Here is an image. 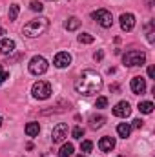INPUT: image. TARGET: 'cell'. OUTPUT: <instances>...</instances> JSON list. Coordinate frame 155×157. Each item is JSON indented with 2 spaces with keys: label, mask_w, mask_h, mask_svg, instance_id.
Returning <instances> with one entry per match:
<instances>
[{
  "label": "cell",
  "mask_w": 155,
  "mask_h": 157,
  "mask_svg": "<svg viewBox=\"0 0 155 157\" xmlns=\"http://www.w3.org/2000/svg\"><path fill=\"white\" fill-rule=\"evenodd\" d=\"M100 88H102V77H100L97 71H93V70H84V71L78 75V78L75 80V90H77V93L86 95V97L99 93Z\"/></svg>",
  "instance_id": "6da1fadb"
},
{
  "label": "cell",
  "mask_w": 155,
  "mask_h": 157,
  "mask_svg": "<svg viewBox=\"0 0 155 157\" xmlns=\"http://www.w3.org/2000/svg\"><path fill=\"white\" fill-rule=\"evenodd\" d=\"M47 28H49V20H47L46 17H39V18L29 20V22L24 26L22 33H24L26 37H29V39H35V37L44 35V33L47 31Z\"/></svg>",
  "instance_id": "7a4b0ae2"
},
{
  "label": "cell",
  "mask_w": 155,
  "mask_h": 157,
  "mask_svg": "<svg viewBox=\"0 0 155 157\" xmlns=\"http://www.w3.org/2000/svg\"><path fill=\"white\" fill-rule=\"evenodd\" d=\"M122 62L124 66H142L146 62V53L144 51H139V49H130L122 55Z\"/></svg>",
  "instance_id": "3957f363"
},
{
  "label": "cell",
  "mask_w": 155,
  "mask_h": 157,
  "mask_svg": "<svg viewBox=\"0 0 155 157\" xmlns=\"http://www.w3.org/2000/svg\"><path fill=\"white\" fill-rule=\"evenodd\" d=\"M31 93H33L35 99H39V101H46V99L51 97L53 90H51V84H49V82H46V80H39V82L33 84Z\"/></svg>",
  "instance_id": "277c9868"
},
{
  "label": "cell",
  "mask_w": 155,
  "mask_h": 157,
  "mask_svg": "<svg viewBox=\"0 0 155 157\" xmlns=\"http://www.w3.org/2000/svg\"><path fill=\"white\" fill-rule=\"evenodd\" d=\"M47 68H49V64H47V60H46L42 55H35V57L29 60V73H33V75H42V73H46Z\"/></svg>",
  "instance_id": "5b68a950"
},
{
  "label": "cell",
  "mask_w": 155,
  "mask_h": 157,
  "mask_svg": "<svg viewBox=\"0 0 155 157\" xmlns=\"http://www.w3.org/2000/svg\"><path fill=\"white\" fill-rule=\"evenodd\" d=\"M97 22H99V26H102V28H112L113 26V17H112V13L110 11H106V9H99V11H93V15H91Z\"/></svg>",
  "instance_id": "8992f818"
},
{
  "label": "cell",
  "mask_w": 155,
  "mask_h": 157,
  "mask_svg": "<svg viewBox=\"0 0 155 157\" xmlns=\"http://www.w3.org/2000/svg\"><path fill=\"white\" fill-rule=\"evenodd\" d=\"M66 137H68V124L66 122H59L53 128V132H51V141L53 143H62Z\"/></svg>",
  "instance_id": "52a82bcc"
},
{
  "label": "cell",
  "mask_w": 155,
  "mask_h": 157,
  "mask_svg": "<svg viewBox=\"0 0 155 157\" xmlns=\"http://www.w3.org/2000/svg\"><path fill=\"white\" fill-rule=\"evenodd\" d=\"M53 64H55V68H59V70L68 68V66L71 64V55H70L68 51H60V53H57V55H55Z\"/></svg>",
  "instance_id": "ba28073f"
},
{
  "label": "cell",
  "mask_w": 155,
  "mask_h": 157,
  "mask_svg": "<svg viewBox=\"0 0 155 157\" xmlns=\"http://www.w3.org/2000/svg\"><path fill=\"white\" fill-rule=\"evenodd\" d=\"M130 113H131V106H130V102H126V101L117 102L115 108H113V115H115V117L126 119V117H130Z\"/></svg>",
  "instance_id": "9c48e42d"
},
{
  "label": "cell",
  "mask_w": 155,
  "mask_h": 157,
  "mask_svg": "<svg viewBox=\"0 0 155 157\" xmlns=\"http://www.w3.org/2000/svg\"><path fill=\"white\" fill-rule=\"evenodd\" d=\"M130 88H131V91H133L135 95H141V93L146 91V80L142 77H133L131 82H130Z\"/></svg>",
  "instance_id": "30bf717a"
},
{
  "label": "cell",
  "mask_w": 155,
  "mask_h": 157,
  "mask_svg": "<svg viewBox=\"0 0 155 157\" xmlns=\"http://www.w3.org/2000/svg\"><path fill=\"white\" fill-rule=\"evenodd\" d=\"M120 28H122V31H131L135 28V17L131 13H122L120 15Z\"/></svg>",
  "instance_id": "8fae6325"
},
{
  "label": "cell",
  "mask_w": 155,
  "mask_h": 157,
  "mask_svg": "<svg viewBox=\"0 0 155 157\" xmlns=\"http://www.w3.org/2000/svg\"><path fill=\"white\" fill-rule=\"evenodd\" d=\"M99 148H100V152H104V154L112 152V150L115 148V137H110V135L102 137V139L99 141Z\"/></svg>",
  "instance_id": "7c38bea8"
},
{
  "label": "cell",
  "mask_w": 155,
  "mask_h": 157,
  "mask_svg": "<svg viewBox=\"0 0 155 157\" xmlns=\"http://www.w3.org/2000/svg\"><path fill=\"white\" fill-rule=\"evenodd\" d=\"M15 51V42L11 39H2L0 40V53L2 55H9Z\"/></svg>",
  "instance_id": "4fadbf2b"
},
{
  "label": "cell",
  "mask_w": 155,
  "mask_h": 157,
  "mask_svg": "<svg viewBox=\"0 0 155 157\" xmlns=\"http://www.w3.org/2000/svg\"><path fill=\"white\" fill-rule=\"evenodd\" d=\"M104 122H106V117L104 115H91L89 117V128L91 130H99V128L104 126Z\"/></svg>",
  "instance_id": "5bb4252c"
},
{
  "label": "cell",
  "mask_w": 155,
  "mask_h": 157,
  "mask_svg": "<svg viewBox=\"0 0 155 157\" xmlns=\"http://www.w3.org/2000/svg\"><path fill=\"white\" fill-rule=\"evenodd\" d=\"M117 133H119V137L128 139L130 133H131V124H128V122H120V124L117 126Z\"/></svg>",
  "instance_id": "9a60e30c"
},
{
  "label": "cell",
  "mask_w": 155,
  "mask_h": 157,
  "mask_svg": "<svg viewBox=\"0 0 155 157\" xmlns=\"http://www.w3.org/2000/svg\"><path fill=\"white\" fill-rule=\"evenodd\" d=\"M78 26H80V20H78L77 17H70L66 20V24H64V28L68 31H75V29H78Z\"/></svg>",
  "instance_id": "2e32d148"
},
{
  "label": "cell",
  "mask_w": 155,
  "mask_h": 157,
  "mask_svg": "<svg viewBox=\"0 0 155 157\" xmlns=\"http://www.w3.org/2000/svg\"><path fill=\"white\" fill-rule=\"evenodd\" d=\"M39 132H40L39 122H28V124H26V133H28L29 137H35V135H39Z\"/></svg>",
  "instance_id": "e0dca14e"
},
{
  "label": "cell",
  "mask_w": 155,
  "mask_h": 157,
  "mask_svg": "<svg viewBox=\"0 0 155 157\" xmlns=\"http://www.w3.org/2000/svg\"><path fill=\"white\" fill-rule=\"evenodd\" d=\"M139 112L141 113H152L153 112V102H150V101H144V102H139Z\"/></svg>",
  "instance_id": "ac0fdd59"
},
{
  "label": "cell",
  "mask_w": 155,
  "mask_h": 157,
  "mask_svg": "<svg viewBox=\"0 0 155 157\" xmlns=\"http://www.w3.org/2000/svg\"><path fill=\"white\" fill-rule=\"evenodd\" d=\"M71 154H73V144L66 143V144H62V148L59 152V157H71Z\"/></svg>",
  "instance_id": "d6986e66"
},
{
  "label": "cell",
  "mask_w": 155,
  "mask_h": 157,
  "mask_svg": "<svg viewBox=\"0 0 155 157\" xmlns=\"http://www.w3.org/2000/svg\"><path fill=\"white\" fill-rule=\"evenodd\" d=\"M18 17V4H11L9 6V20H17Z\"/></svg>",
  "instance_id": "ffe728a7"
},
{
  "label": "cell",
  "mask_w": 155,
  "mask_h": 157,
  "mask_svg": "<svg viewBox=\"0 0 155 157\" xmlns=\"http://www.w3.org/2000/svg\"><path fill=\"white\" fill-rule=\"evenodd\" d=\"M93 35H89V33H82V35H78V42L80 44H91L93 42Z\"/></svg>",
  "instance_id": "44dd1931"
},
{
  "label": "cell",
  "mask_w": 155,
  "mask_h": 157,
  "mask_svg": "<svg viewBox=\"0 0 155 157\" xmlns=\"http://www.w3.org/2000/svg\"><path fill=\"white\" fill-rule=\"evenodd\" d=\"M91 148H93V143L91 141H82L80 143V152L88 154V152H91Z\"/></svg>",
  "instance_id": "7402d4cb"
},
{
  "label": "cell",
  "mask_w": 155,
  "mask_h": 157,
  "mask_svg": "<svg viewBox=\"0 0 155 157\" xmlns=\"http://www.w3.org/2000/svg\"><path fill=\"white\" fill-rule=\"evenodd\" d=\"M106 106H108V99H106V97H99V99L95 101V108L102 110V108H106Z\"/></svg>",
  "instance_id": "603a6c76"
},
{
  "label": "cell",
  "mask_w": 155,
  "mask_h": 157,
  "mask_svg": "<svg viewBox=\"0 0 155 157\" xmlns=\"http://www.w3.org/2000/svg\"><path fill=\"white\" fill-rule=\"evenodd\" d=\"M71 135H73L75 139H82V135H84V128L75 126V128H73V132H71Z\"/></svg>",
  "instance_id": "cb8c5ba5"
},
{
  "label": "cell",
  "mask_w": 155,
  "mask_h": 157,
  "mask_svg": "<svg viewBox=\"0 0 155 157\" xmlns=\"http://www.w3.org/2000/svg\"><path fill=\"white\" fill-rule=\"evenodd\" d=\"M29 7H31L33 11H42V9H44V6L40 4L39 0H31V4H29Z\"/></svg>",
  "instance_id": "d4e9b609"
},
{
  "label": "cell",
  "mask_w": 155,
  "mask_h": 157,
  "mask_svg": "<svg viewBox=\"0 0 155 157\" xmlns=\"http://www.w3.org/2000/svg\"><path fill=\"white\" fill-rule=\"evenodd\" d=\"M6 78H9V73H7V71H6V70L0 66V82H4Z\"/></svg>",
  "instance_id": "484cf974"
},
{
  "label": "cell",
  "mask_w": 155,
  "mask_h": 157,
  "mask_svg": "<svg viewBox=\"0 0 155 157\" xmlns=\"http://www.w3.org/2000/svg\"><path fill=\"white\" fill-rule=\"evenodd\" d=\"M131 126H133V128H142V121H141V119H135Z\"/></svg>",
  "instance_id": "4316f807"
},
{
  "label": "cell",
  "mask_w": 155,
  "mask_h": 157,
  "mask_svg": "<svg viewBox=\"0 0 155 157\" xmlns=\"http://www.w3.org/2000/svg\"><path fill=\"white\" fill-rule=\"evenodd\" d=\"M148 77L155 78V68H153V66H150V68H148Z\"/></svg>",
  "instance_id": "83f0119b"
},
{
  "label": "cell",
  "mask_w": 155,
  "mask_h": 157,
  "mask_svg": "<svg viewBox=\"0 0 155 157\" xmlns=\"http://www.w3.org/2000/svg\"><path fill=\"white\" fill-rule=\"evenodd\" d=\"M102 57H104L102 51H97V53H95V60H102Z\"/></svg>",
  "instance_id": "f1b7e54d"
},
{
  "label": "cell",
  "mask_w": 155,
  "mask_h": 157,
  "mask_svg": "<svg viewBox=\"0 0 155 157\" xmlns=\"http://www.w3.org/2000/svg\"><path fill=\"white\" fill-rule=\"evenodd\" d=\"M2 35H6V29H2V28H0V37H2Z\"/></svg>",
  "instance_id": "f546056e"
},
{
  "label": "cell",
  "mask_w": 155,
  "mask_h": 157,
  "mask_svg": "<svg viewBox=\"0 0 155 157\" xmlns=\"http://www.w3.org/2000/svg\"><path fill=\"white\" fill-rule=\"evenodd\" d=\"M77 157H86V155H82V154H80V155H77Z\"/></svg>",
  "instance_id": "4dcf8cb0"
},
{
  "label": "cell",
  "mask_w": 155,
  "mask_h": 157,
  "mask_svg": "<svg viewBox=\"0 0 155 157\" xmlns=\"http://www.w3.org/2000/svg\"><path fill=\"white\" fill-rule=\"evenodd\" d=\"M0 126H2V117H0Z\"/></svg>",
  "instance_id": "1f68e13d"
},
{
  "label": "cell",
  "mask_w": 155,
  "mask_h": 157,
  "mask_svg": "<svg viewBox=\"0 0 155 157\" xmlns=\"http://www.w3.org/2000/svg\"><path fill=\"white\" fill-rule=\"evenodd\" d=\"M120 157H122V155H120Z\"/></svg>",
  "instance_id": "d6a6232c"
}]
</instances>
